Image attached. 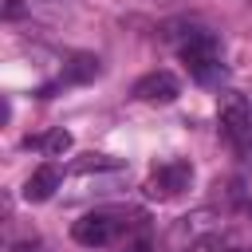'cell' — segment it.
Segmentation results:
<instances>
[{
  "label": "cell",
  "mask_w": 252,
  "mask_h": 252,
  "mask_svg": "<svg viewBox=\"0 0 252 252\" xmlns=\"http://www.w3.org/2000/svg\"><path fill=\"white\" fill-rule=\"evenodd\" d=\"M217 118H220L224 138L236 150H248L252 146V106H248V98L240 91H224L217 98Z\"/></svg>",
  "instance_id": "1"
},
{
  "label": "cell",
  "mask_w": 252,
  "mask_h": 252,
  "mask_svg": "<svg viewBox=\"0 0 252 252\" xmlns=\"http://www.w3.org/2000/svg\"><path fill=\"white\" fill-rule=\"evenodd\" d=\"M181 59H185V67L193 71V79L209 83V79L220 71V47H217V35H213V32L193 28V32H189V39L181 43Z\"/></svg>",
  "instance_id": "2"
},
{
  "label": "cell",
  "mask_w": 252,
  "mask_h": 252,
  "mask_svg": "<svg viewBox=\"0 0 252 252\" xmlns=\"http://www.w3.org/2000/svg\"><path fill=\"white\" fill-rule=\"evenodd\" d=\"M142 217H130V220H122L118 213H87V217H79L75 224H71V236L79 240V244H87V248H102V244H110L122 228H134Z\"/></svg>",
  "instance_id": "3"
},
{
  "label": "cell",
  "mask_w": 252,
  "mask_h": 252,
  "mask_svg": "<svg viewBox=\"0 0 252 252\" xmlns=\"http://www.w3.org/2000/svg\"><path fill=\"white\" fill-rule=\"evenodd\" d=\"M220 228H224V220H220V213H213V209L185 213V217L169 228V248H177V252H193L205 236H213V232H220Z\"/></svg>",
  "instance_id": "4"
},
{
  "label": "cell",
  "mask_w": 252,
  "mask_h": 252,
  "mask_svg": "<svg viewBox=\"0 0 252 252\" xmlns=\"http://www.w3.org/2000/svg\"><path fill=\"white\" fill-rule=\"evenodd\" d=\"M189 181H193V165L189 161H165V165H158L150 177H146V197H154V201H169V197H177L181 189H189Z\"/></svg>",
  "instance_id": "5"
},
{
  "label": "cell",
  "mask_w": 252,
  "mask_h": 252,
  "mask_svg": "<svg viewBox=\"0 0 252 252\" xmlns=\"http://www.w3.org/2000/svg\"><path fill=\"white\" fill-rule=\"evenodd\" d=\"M177 94H181V83L173 71H150L134 83V98L142 102H173Z\"/></svg>",
  "instance_id": "6"
},
{
  "label": "cell",
  "mask_w": 252,
  "mask_h": 252,
  "mask_svg": "<svg viewBox=\"0 0 252 252\" xmlns=\"http://www.w3.org/2000/svg\"><path fill=\"white\" fill-rule=\"evenodd\" d=\"M63 185V169L55 165V161H47V165H39L28 181H24V201H51L55 197V189Z\"/></svg>",
  "instance_id": "7"
},
{
  "label": "cell",
  "mask_w": 252,
  "mask_h": 252,
  "mask_svg": "<svg viewBox=\"0 0 252 252\" xmlns=\"http://www.w3.org/2000/svg\"><path fill=\"white\" fill-rule=\"evenodd\" d=\"M102 71V63L94 55H71V63L63 67V83H91Z\"/></svg>",
  "instance_id": "8"
},
{
  "label": "cell",
  "mask_w": 252,
  "mask_h": 252,
  "mask_svg": "<svg viewBox=\"0 0 252 252\" xmlns=\"http://www.w3.org/2000/svg\"><path fill=\"white\" fill-rule=\"evenodd\" d=\"M28 146H35V150L59 158L63 150H71V134H67V130H51V134H43V138H28Z\"/></svg>",
  "instance_id": "9"
},
{
  "label": "cell",
  "mask_w": 252,
  "mask_h": 252,
  "mask_svg": "<svg viewBox=\"0 0 252 252\" xmlns=\"http://www.w3.org/2000/svg\"><path fill=\"white\" fill-rule=\"evenodd\" d=\"M24 8H20V0H4V20H16Z\"/></svg>",
  "instance_id": "10"
},
{
  "label": "cell",
  "mask_w": 252,
  "mask_h": 252,
  "mask_svg": "<svg viewBox=\"0 0 252 252\" xmlns=\"http://www.w3.org/2000/svg\"><path fill=\"white\" fill-rule=\"evenodd\" d=\"M122 252H154V244H150V240H134V244H126Z\"/></svg>",
  "instance_id": "11"
},
{
  "label": "cell",
  "mask_w": 252,
  "mask_h": 252,
  "mask_svg": "<svg viewBox=\"0 0 252 252\" xmlns=\"http://www.w3.org/2000/svg\"><path fill=\"white\" fill-rule=\"evenodd\" d=\"M12 252H35V244H16Z\"/></svg>",
  "instance_id": "12"
},
{
  "label": "cell",
  "mask_w": 252,
  "mask_h": 252,
  "mask_svg": "<svg viewBox=\"0 0 252 252\" xmlns=\"http://www.w3.org/2000/svg\"><path fill=\"white\" fill-rule=\"evenodd\" d=\"M248 213H252V201H248Z\"/></svg>",
  "instance_id": "13"
}]
</instances>
